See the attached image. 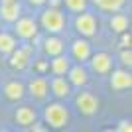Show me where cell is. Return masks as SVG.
<instances>
[{
    "label": "cell",
    "instance_id": "d6986e66",
    "mask_svg": "<svg viewBox=\"0 0 132 132\" xmlns=\"http://www.w3.org/2000/svg\"><path fill=\"white\" fill-rule=\"evenodd\" d=\"M18 47V38L12 32H0V55H10Z\"/></svg>",
    "mask_w": 132,
    "mask_h": 132
},
{
    "label": "cell",
    "instance_id": "484cf974",
    "mask_svg": "<svg viewBox=\"0 0 132 132\" xmlns=\"http://www.w3.org/2000/svg\"><path fill=\"white\" fill-rule=\"evenodd\" d=\"M0 2H6V0H0Z\"/></svg>",
    "mask_w": 132,
    "mask_h": 132
},
{
    "label": "cell",
    "instance_id": "9c48e42d",
    "mask_svg": "<svg viewBox=\"0 0 132 132\" xmlns=\"http://www.w3.org/2000/svg\"><path fill=\"white\" fill-rule=\"evenodd\" d=\"M109 85L116 93L128 91L132 87V73L128 69H112L109 73Z\"/></svg>",
    "mask_w": 132,
    "mask_h": 132
},
{
    "label": "cell",
    "instance_id": "7402d4cb",
    "mask_svg": "<svg viewBox=\"0 0 132 132\" xmlns=\"http://www.w3.org/2000/svg\"><path fill=\"white\" fill-rule=\"evenodd\" d=\"M118 59H120V63H122L124 67H130V65H132V51H130V47H124V50H120Z\"/></svg>",
    "mask_w": 132,
    "mask_h": 132
},
{
    "label": "cell",
    "instance_id": "8fae6325",
    "mask_svg": "<svg viewBox=\"0 0 132 132\" xmlns=\"http://www.w3.org/2000/svg\"><path fill=\"white\" fill-rule=\"evenodd\" d=\"M38 118H39V112L32 105H20L14 110V122L20 128H30L34 122H38Z\"/></svg>",
    "mask_w": 132,
    "mask_h": 132
},
{
    "label": "cell",
    "instance_id": "5b68a950",
    "mask_svg": "<svg viewBox=\"0 0 132 132\" xmlns=\"http://www.w3.org/2000/svg\"><path fill=\"white\" fill-rule=\"evenodd\" d=\"M75 109L79 110V114L83 116H95L101 109L99 97H95L91 91H81L75 97Z\"/></svg>",
    "mask_w": 132,
    "mask_h": 132
},
{
    "label": "cell",
    "instance_id": "30bf717a",
    "mask_svg": "<svg viewBox=\"0 0 132 132\" xmlns=\"http://www.w3.org/2000/svg\"><path fill=\"white\" fill-rule=\"evenodd\" d=\"M50 93L53 95L57 101H65V99L71 97L73 87H71V83L67 81L65 75H53V77L50 79Z\"/></svg>",
    "mask_w": 132,
    "mask_h": 132
},
{
    "label": "cell",
    "instance_id": "3957f363",
    "mask_svg": "<svg viewBox=\"0 0 132 132\" xmlns=\"http://www.w3.org/2000/svg\"><path fill=\"white\" fill-rule=\"evenodd\" d=\"M73 26H75V32H77L81 38H93V36H97V32H99V18L95 16L93 12L83 10L75 16Z\"/></svg>",
    "mask_w": 132,
    "mask_h": 132
},
{
    "label": "cell",
    "instance_id": "ac0fdd59",
    "mask_svg": "<svg viewBox=\"0 0 132 132\" xmlns=\"http://www.w3.org/2000/svg\"><path fill=\"white\" fill-rule=\"evenodd\" d=\"M109 26H110V30H112L114 34L120 36L122 32H128L130 20H128L126 14H122V12L118 10V12H112V16H110V20H109Z\"/></svg>",
    "mask_w": 132,
    "mask_h": 132
},
{
    "label": "cell",
    "instance_id": "8992f818",
    "mask_svg": "<svg viewBox=\"0 0 132 132\" xmlns=\"http://www.w3.org/2000/svg\"><path fill=\"white\" fill-rule=\"evenodd\" d=\"M112 55L106 53V51H97V53H91L89 57V65H91V71L97 73V75H103L106 77L110 71H112Z\"/></svg>",
    "mask_w": 132,
    "mask_h": 132
},
{
    "label": "cell",
    "instance_id": "d4e9b609",
    "mask_svg": "<svg viewBox=\"0 0 132 132\" xmlns=\"http://www.w3.org/2000/svg\"><path fill=\"white\" fill-rule=\"evenodd\" d=\"M26 2L32 6V8H44V6L47 4V0H26Z\"/></svg>",
    "mask_w": 132,
    "mask_h": 132
},
{
    "label": "cell",
    "instance_id": "277c9868",
    "mask_svg": "<svg viewBox=\"0 0 132 132\" xmlns=\"http://www.w3.org/2000/svg\"><path fill=\"white\" fill-rule=\"evenodd\" d=\"M12 30H14V36L22 42H30L34 39L36 36L39 34V26H38V20L32 16H20L16 22L12 24Z\"/></svg>",
    "mask_w": 132,
    "mask_h": 132
},
{
    "label": "cell",
    "instance_id": "6da1fadb",
    "mask_svg": "<svg viewBox=\"0 0 132 132\" xmlns=\"http://www.w3.org/2000/svg\"><path fill=\"white\" fill-rule=\"evenodd\" d=\"M38 26L45 34H63L67 28V16L59 6H47L39 12Z\"/></svg>",
    "mask_w": 132,
    "mask_h": 132
},
{
    "label": "cell",
    "instance_id": "52a82bcc",
    "mask_svg": "<svg viewBox=\"0 0 132 132\" xmlns=\"http://www.w3.org/2000/svg\"><path fill=\"white\" fill-rule=\"evenodd\" d=\"M26 93H30L34 101H45L50 97V79L44 75H36L34 79H30Z\"/></svg>",
    "mask_w": 132,
    "mask_h": 132
},
{
    "label": "cell",
    "instance_id": "4fadbf2b",
    "mask_svg": "<svg viewBox=\"0 0 132 132\" xmlns=\"http://www.w3.org/2000/svg\"><path fill=\"white\" fill-rule=\"evenodd\" d=\"M20 16H22V4H20V0H6V2H0V22L14 24Z\"/></svg>",
    "mask_w": 132,
    "mask_h": 132
},
{
    "label": "cell",
    "instance_id": "2e32d148",
    "mask_svg": "<svg viewBox=\"0 0 132 132\" xmlns=\"http://www.w3.org/2000/svg\"><path fill=\"white\" fill-rule=\"evenodd\" d=\"M42 51H44L47 57L65 53V42L59 38V34H47L44 38V42H42Z\"/></svg>",
    "mask_w": 132,
    "mask_h": 132
},
{
    "label": "cell",
    "instance_id": "ba28073f",
    "mask_svg": "<svg viewBox=\"0 0 132 132\" xmlns=\"http://www.w3.org/2000/svg\"><path fill=\"white\" fill-rule=\"evenodd\" d=\"M10 67L12 69H16V71H24V69H28V67L32 65V47L30 45H18L16 50L12 51L10 55Z\"/></svg>",
    "mask_w": 132,
    "mask_h": 132
},
{
    "label": "cell",
    "instance_id": "5bb4252c",
    "mask_svg": "<svg viewBox=\"0 0 132 132\" xmlns=\"http://www.w3.org/2000/svg\"><path fill=\"white\" fill-rule=\"evenodd\" d=\"M2 95L6 97V101L10 103H20L26 97V85L18 79H10L2 85Z\"/></svg>",
    "mask_w": 132,
    "mask_h": 132
},
{
    "label": "cell",
    "instance_id": "cb8c5ba5",
    "mask_svg": "<svg viewBox=\"0 0 132 132\" xmlns=\"http://www.w3.org/2000/svg\"><path fill=\"white\" fill-rule=\"evenodd\" d=\"M116 130H118V132H130L132 130L130 120H120V122H118V126H116Z\"/></svg>",
    "mask_w": 132,
    "mask_h": 132
},
{
    "label": "cell",
    "instance_id": "603a6c76",
    "mask_svg": "<svg viewBox=\"0 0 132 132\" xmlns=\"http://www.w3.org/2000/svg\"><path fill=\"white\" fill-rule=\"evenodd\" d=\"M36 69H38L39 75H44V71H50V63H45L44 59H38V63H36Z\"/></svg>",
    "mask_w": 132,
    "mask_h": 132
},
{
    "label": "cell",
    "instance_id": "44dd1931",
    "mask_svg": "<svg viewBox=\"0 0 132 132\" xmlns=\"http://www.w3.org/2000/svg\"><path fill=\"white\" fill-rule=\"evenodd\" d=\"M61 4L65 6L67 12H71V14H79V12L87 10L89 0H61Z\"/></svg>",
    "mask_w": 132,
    "mask_h": 132
},
{
    "label": "cell",
    "instance_id": "e0dca14e",
    "mask_svg": "<svg viewBox=\"0 0 132 132\" xmlns=\"http://www.w3.org/2000/svg\"><path fill=\"white\" fill-rule=\"evenodd\" d=\"M50 71L51 75H65L67 69H69V65H71V61H69V57H67L65 53H59V55H53V57H50Z\"/></svg>",
    "mask_w": 132,
    "mask_h": 132
},
{
    "label": "cell",
    "instance_id": "9a60e30c",
    "mask_svg": "<svg viewBox=\"0 0 132 132\" xmlns=\"http://www.w3.org/2000/svg\"><path fill=\"white\" fill-rule=\"evenodd\" d=\"M65 77H67V81L71 83V87L81 89V87H85L89 83V71H87V67L83 65V63H77V65H69Z\"/></svg>",
    "mask_w": 132,
    "mask_h": 132
},
{
    "label": "cell",
    "instance_id": "7a4b0ae2",
    "mask_svg": "<svg viewBox=\"0 0 132 132\" xmlns=\"http://www.w3.org/2000/svg\"><path fill=\"white\" fill-rule=\"evenodd\" d=\"M42 118L47 124V128H53V130H61L69 124V109H67L63 103H47L44 106V112H42Z\"/></svg>",
    "mask_w": 132,
    "mask_h": 132
},
{
    "label": "cell",
    "instance_id": "ffe728a7",
    "mask_svg": "<svg viewBox=\"0 0 132 132\" xmlns=\"http://www.w3.org/2000/svg\"><path fill=\"white\" fill-rule=\"evenodd\" d=\"M93 4L99 8V10L103 12H118L124 8V4H126V0H93Z\"/></svg>",
    "mask_w": 132,
    "mask_h": 132
},
{
    "label": "cell",
    "instance_id": "7c38bea8",
    "mask_svg": "<svg viewBox=\"0 0 132 132\" xmlns=\"http://www.w3.org/2000/svg\"><path fill=\"white\" fill-rule=\"evenodd\" d=\"M69 53L77 63H87L91 53H93V47H91V42L89 38H77L73 39L71 45H69Z\"/></svg>",
    "mask_w": 132,
    "mask_h": 132
}]
</instances>
